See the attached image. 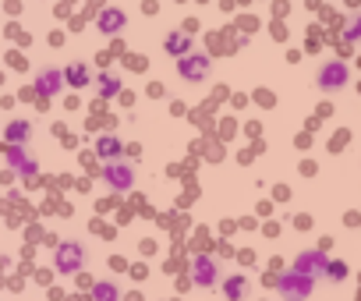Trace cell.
Here are the masks:
<instances>
[{"mask_svg": "<svg viewBox=\"0 0 361 301\" xmlns=\"http://www.w3.org/2000/svg\"><path fill=\"white\" fill-rule=\"evenodd\" d=\"M100 149H103V153H117L120 145H117V138H103V145H100Z\"/></svg>", "mask_w": 361, "mask_h": 301, "instance_id": "18", "label": "cell"}, {"mask_svg": "<svg viewBox=\"0 0 361 301\" xmlns=\"http://www.w3.org/2000/svg\"><path fill=\"white\" fill-rule=\"evenodd\" d=\"M354 36H361V18H358V25H354V29H351Z\"/></svg>", "mask_w": 361, "mask_h": 301, "instance_id": "19", "label": "cell"}, {"mask_svg": "<svg viewBox=\"0 0 361 301\" xmlns=\"http://www.w3.org/2000/svg\"><path fill=\"white\" fill-rule=\"evenodd\" d=\"M177 71H181V79H188V82H202L209 74V57L206 54H184Z\"/></svg>", "mask_w": 361, "mask_h": 301, "instance_id": "3", "label": "cell"}, {"mask_svg": "<svg viewBox=\"0 0 361 301\" xmlns=\"http://www.w3.org/2000/svg\"><path fill=\"white\" fill-rule=\"evenodd\" d=\"M326 269H329V277H333V280H344V277H347V266H344V262H329Z\"/></svg>", "mask_w": 361, "mask_h": 301, "instance_id": "17", "label": "cell"}, {"mask_svg": "<svg viewBox=\"0 0 361 301\" xmlns=\"http://www.w3.org/2000/svg\"><path fill=\"white\" fill-rule=\"evenodd\" d=\"M8 160H11V167L21 170V174H36V156L25 153L21 145H11V149H8Z\"/></svg>", "mask_w": 361, "mask_h": 301, "instance_id": "9", "label": "cell"}, {"mask_svg": "<svg viewBox=\"0 0 361 301\" xmlns=\"http://www.w3.org/2000/svg\"><path fill=\"white\" fill-rule=\"evenodd\" d=\"M191 277H195V284H202V287H212L216 284V262L206 259V256H195V262H191Z\"/></svg>", "mask_w": 361, "mask_h": 301, "instance_id": "7", "label": "cell"}, {"mask_svg": "<svg viewBox=\"0 0 361 301\" xmlns=\"http://www.w3.org/2000/svg\"><path fill=\"white\" fill-rule=\"evenodd\" d=\"M326 252H305L301 259H298V273H301V277H308V280H316V277H322V273H326Z\"/></svg>", "mask_w": 361, "mask_h": 301, "instance_id": "5", "label": "cell"}, {"mask_svg": "<svg viewBox=\"0 0 361 301\" xmlns=\"http://www.w3.org/2000/svg\"><path fill=\"white\" fill-rule=\"evenodd\" d=\"M103 178L113 191H128L135 185V167L131 163H107L103 167Z\"/></svg>", "mask_w": 361, "mask_h": 301, "instance_id": "2", "label": "cell"}, {"mask_svg": "<svg viewBox=\"0 0 361 301\" xmlns=\"http://www.w3.org/2000/svg\"><path fill=\"white\" fill-rule=\"evenodd\" d=\"M100 29L103 32H120L124 29V11H103L100 14Z\"/></svg>", "mask_w": 361, "mask_h": 301, "instance_id": "12", "label": "cell"}, {"mask_svg": "<svg viewBox=\"0 0 361 301\" xmlns=\"http://www.w3.org/2000/svg\"><path fill=\"white\" fill-rule=\"evenodd\" d=\"M166 54H177V57H184V50H188V32H174V36H166Z\"/></svg>", "mask_w": 361, "mask_h": 301, "instance_id": "13", "label": "cell"}, {"mask_svg": "<svg viewBox=\"0 0 361 301\" xmlns=\"http://www.w3.org/2000/svg\"><path fill=\"white\" fill-rule=\"evenodd\" d=\"M4 135H8V142H11V145H21V142H29V135H32V124H29V121H11Z\"/></svg>", "mask_w": 361, "mask_h": 301, "instance_id": "10", "label": "cell"}, {"mask_svg": "<svg viewBox=\"0 0 361 301\" xmlns=\"http://www.w3.org/2000/svg\"><path fill=\"white\" fill-rule=\"evenodd\" d=\"M117 298H120V294H117L113 284H107V280L92 284V301H117Z\"/></svg>", "mask_w": 361, "mask_h": 301, "instance_id": "14", "label": "cell"}, {"mask_svg": "<svg viewBox=\"0 0 361 301\" xmlns=\"http://www.w3.org/2000/svg\"><path fill=\"white\" fill-rule=\"evenodd\" d=\"M280 291H283V298H287V301H301V298L311 291V280H308V277H301V273L294 269V273H287V277L280 280Z\"/></svg>", "mask_w": 361, "mask_h": 301, "instance_id": "4", "label": "cell"}, {"mask_svg": "<svg viewBox=\"0 0 361 301\" xmlns=\"http://www.w3.org/2000/svg\"><path fill=\"white\" fill-rule=\"evenodd\" d=\"M227 294H230V298H241V294H245V277L227 280Z\"/></svg>", "mask_w": 361, "mask_h": 301, "instance_id": "16", "label": "cell"}, {"mask_svg": "<svg viewBox=\"0 0 361 301\" xmlns=\"http://www.w3.org/2000/svg\"><path fill=\"white\" fill-rule=\"evenodd\" d=\"M117 89H120L117 79H110V74H100V96H113Z\"/></svg>", "mask_w": 361, "mask_h": 301, "instance_id": "15", "label": "cell"}, {"mask_svg": "<svg viewBox=\"0 0 361 301\" xmlns=\"http://www.w3.org/2000/svg\"><path fill=\"white\" fill-rule=\"evenodd\" d=\"M82 262H85V248L78 241H64L54 256V266L61 273H75V269H82Z\"/></svg>", "mask_w": 361, "mask_h": 301, "instance_id": "1", "label": "cell"}, {"mask_svg": "<svg viewBox=\"0 0 361 301\" xmlns=\"http://www.w3.org/2000/svg\"><path fill=\"white\" fill-rule=\"evenodd\" d=\"M64 79H67L71 85H75V89H82V85L92 79V74H89V68H85V64H67V68H64Z\"/></svg>", "mask_w": 361, "mask_h": 301, "instance_id": "11", "label": "cell"}, {"mask_svg": "<svg viewBox=\"0 0 361 301\" xmlns=\"http://www.w3.org/2000/svg\"><path fill=\"white\" fill-rule=\"evenodd\" d=\"M61 85H64V71H57V68H43V71H39L36 92H39L43 99H50L54 92H61Z\"/></svg>", "mask_w": 361, "mask_h": 301, "instance_id": "6", "label": "cell"}, {"mask_svg": "<svg viewBox=\"0 0 361 301\" xmlns=\"http://www.w3.org/2000/svg\"><path fill=\"white\" fill-rule=\"evenodd\" d=\"M347 82V68L340 64V61H336V64H326L322 71H319V85L322 89H340Z\"/></svg>", "mask_w": 361, "mask_h": 301, "instance_id": "8", "label": "cell"}]
</instances>
